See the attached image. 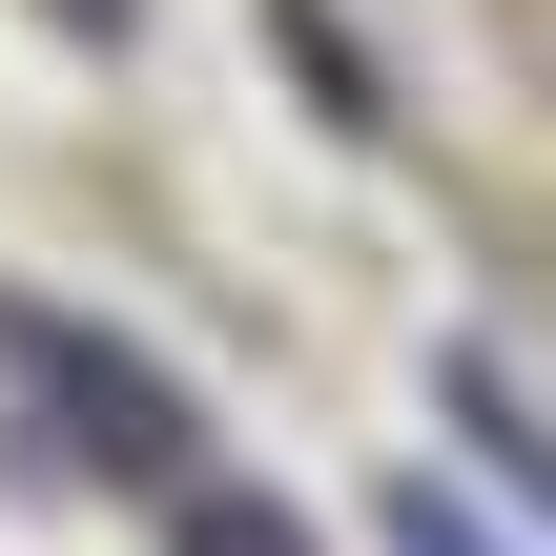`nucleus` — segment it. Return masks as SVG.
<instances>
[{
	"label": "nucleus",
	"instance_id": "obj_1",
	"mask_svg": "<svg viewBox=\"0 0 556 556\" xmlns=\"http://www.w3.org/2000/svg\"><path fill=\"white\" fill-rule=\"evenodd\" d=\"M0 371L62 413V454H103V475L186 495V392H165L144 351H103V330H62V309H0Z\"/></svg>",
	"mask_w": 556,
	"mask_h": 556
},
{
	"label": "nucleus",
	"instance_id": "obj_2",
	"mask_svg": "<svg viewBox=\"0 0 556 556\" xmlns=\"http://www.w3.org/2000/svg\"><path fill=\"white\" fill-rule=\"evenodd\" d=\"M433 392H454V433L495 454V495H536V516H556V413L516 392V351H495V330H454V351H433Z\"/></svg>",
	"mask_w": 556,
	"mask_h": 556
},
{
	"label": "nucleus",
	"instance_id": "obj_3",
	"mask_svg": "<svg viewBox=\"0 0 556 556\" xmlns=\"http://www.w3.org/2000/svg\"><path fill=\"white\" fill-rule=\"evenodd\" d=\"M268 41H289V62L330 83V124H392V83H371V41H351L330 0H268Z\"/></svg>",
	"mask_w": 556,
	"mask_h": 556
},
{
	"label": "nucleus",
	"instance_id": "obj_4",
	"mask_svg": "<svg viewBox=\"0 0 556 556\" xmlns=\"http://www.w3.org/2000/svg\"><path fill=\"white\" fill-rule=\"evenodd\" d=\"M165 536H186V556H309L268 495H227V475H186V495H165Z\"/></svg>",
	"mask_w": 556,
	"mask_h": 556
},
{
	"label": "nucleus",
	"instance_id": "obj_5",
	"mask_svg": "<svg viewBox=\"0 0 556 556\" xmlns=\"http://www.w3.org/2000/svg\"><path fill=\"white\" fill-rule=\"evenodd\" d=\"M392 556H495V536H475V516H454V495L413 475V495H392Z\"/></svg>",
	"mask_w": 556,
	"mask_h": 556
}]
</instances>
